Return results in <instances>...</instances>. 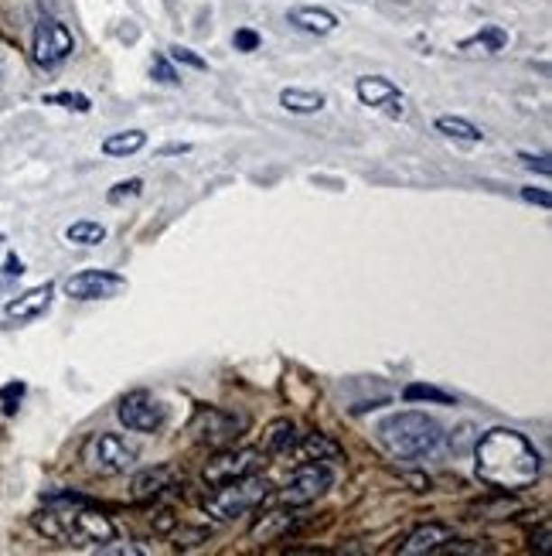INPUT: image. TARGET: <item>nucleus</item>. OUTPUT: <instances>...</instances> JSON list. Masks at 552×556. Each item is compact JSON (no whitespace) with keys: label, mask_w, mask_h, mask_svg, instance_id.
<instances>
[{"label":"nucleus","mask_w":552,"mask_h":556,"mask_svg":"<svg viewBox=\"0 0 552 556\" xmlns=\"http://www.w3.org/2000/svg\"><path fill=\"white\" fill-rule=\"evenodd\" d=\"M474 458L477 478L505 495L536 485L542 475V454L536 450V444L525 433L508 431V427H494L484 437L477 433Z\"/></svg>","instance_id":"nucleus-1"},{"label":"nucleus","mask_w":552,"mask_h":556,"mask_svg":"<svg viewBox=\"0 0 552 556\" xmlns=\"http://www.w3.org/2000/svg\"><path fill=\"white\" fill-rule=\"evenodd\" d=\"M379 437L396 458H429L444 444V427L419 410H402L379 423Z\"/></svg>","instance_id":"nucleus-2"},{"label":"nucleus","mask_w":552,"mask_h":556,"mask_svg":"<svg viewBox=\"0 0 552 556\" xmlns=\"http://www.w3.org/2000/svg\"><path fill=\"white\" fill-rule=\"evenodd\" d=\"M270 478H262V475H243V478L229 481V485H218L215 495L205 502V509L212 512L215 519H222V523H232V519H239L245 512L260 509L262 502L270 498Z\"/></svg>","instance_id":"nucleus-3"},{"label":"nucleus","mask_w":552,"mask_h":556,"mask_svg":"<svg viewBox=\"0 0 552 556\" xmlns=\"http://www.w3.org/2000/svg\"><path fill=\"white\" fill-rule=\"evenodd\" d=\"M82 461H86V468H89L92 475L109 478V475H123L126 468H133L137 450L130 448L123 437L103 431V433H92L89 440H86V448H82Z\"/></svg>","instance_id":"nucleus-4"},{"label":"nucleus","mask_w":552,"mask_h":556,"mask_svg":"<svg viewBox=\"0 0 552 556\" xmlns=\"http://www.w3.org/2000/svg\"><path fill=\"white\" fill-rule=\"evenodd\" d=\"M76 51V38L72 32L55 21V17H41L34 24V42H31V59L41 65V69H55L61 65L69 55Z\"/></svg>","instance_id":"nucleus-5"},{"label":"nucleus","mask_w":552,"mask_h":556,"mask_svg":"<svg viewBox=\"0 0 552 556\" xmlns=\"http://www.w3.org/2000/svg\"><path fill=\"white\" fill-rule=\"evenodd\" d=\"M331 485H335V471H331L324 461L300 464V468L290 475V481H287V488L280 492V502L290 505V509H300V505L317 502Z\"/></svg>","instance_id":"nucleus-6"},{"label":"nucleus","mask_w":552,"mask_h":556,"mask_svg":"<svg viewBox=\"0 0 552 556\" xmlns=\"http://www.w3.org/2000/svg\"><path fill=\"white\" fill-rule=\"evenodd\" d=\"M262 461H266V450H260V448L222 450V454H215L212 461L205 464L201 478H205L208 488H218V485H229V481L243 478V475H253Z\"/></svg>","instance_id":"nucleus-7"},{"label":"nucleus","mask_w":552,"mask_h":556,"mask_svg":"<svg viewBox=\"0 0 552 556\" xmlns=\"http://www.w3.org/2000/svg\"><path fill=\"white\" fill-rule=\"evenodd\" d=\"M126 291V277L109 273V270H82L65 280V294L72 301H106Z\"/></svg>","instance_id":"nucleus-8"},{"label":"nucleus","mask_w":552,"mask_h":556,"mask_svg":"<svg viewBox=\"0 0 552 556\" xmlns=\"http://www.w3.org/2000/svg\"><path fill=\"white\" fill-rule=\"evenodd\" d=\"M243 427H245V417L225 413V410H201L198 417H195V423H191L195 437H198L201 444H208V448H222V444L235 440Z\"/></svg>","instance_id":"nucleus-9"},{"label":"nucleus","mask_w":552,"mask_h":556,"mask_svg":"<svg viewBox=\"0 0 552 556\" xmlns=\"http://www.w3.org/2000/svg\"><path fill=\"white\" fill-rule=\"evenodd\" d=\"M354 93H358V99H362L365 107L382 109V113H389L392 120L406 116V99H402V93H399L396 82H389V79L362 76L358 82H354Z\"/></svg>","instance_id":"nucleus-10"},{"label":"nucleus","mask_w":552,"mask_h":556,"mask_svg":"<svg viewBox=\"0 0 552 556\" xmlns=\"http://www.w3.org/2000/svg\"><path fill=\"white\" fill-rule=\"evenodd\" d=\"M120 420L137 433H153L164 423V406L147 393H130L120 403Z\"/></svg>","instance_id":"nucleus-11"},{"label":"nucleus","mask_w":552,"mask_h":556,"mask_svg":"<svg viewBox=\"0 0 552 556\" xmlns=\"http://www.w3.org/2000/svg\"><path fill=\"white\" fill-rule=\"evenodd\" d=\"M446 542H454V529L444 523H427L413 529L406 542L399 546V553L402 556H419V553H437V550H444Z\"/></svg>","instance_id":"nucleus-12"},{"label":"nucleus","mask_w":552,"mask_h":556,"mask_svg":"<svg viewBox=\"0 0 552 556\" xmlns=\"http://www.w3.org/2000/svg\"><path fill=\"white\" fill-rule=\"evenodd\" d=\"M51 297H55V283H41V287H34V291H24L21 297L7 301L4 314H7L11 321H31V318L45 314L48 304H51Z\"/></svg>","instance_id":"nucleus-13"},{"label":"nucleus","mask_w":552,"mask_h":556,"mask_svg":"<svg viewBox=\"0 0 552 556\" xmlns=\"http://www.w3.org/2000/svg\"><path fill=\"white\" fill-rule=\"evenodd\" d=\"M290 24L307 34H331L337 28V17L327 7H293Z\"/></svg>","instance_id":"nucleus-14"},{"label":"nucleus","mask_w":552,"mask_h":556,"mask_svg":"<svg viewBox=\"0 0 552 556\" xmlns=\"http://www.w3.org/2000/svg\"><path fill=\"white\" fill-rule=\"evenodd\" d=\"M505 45H508V34L498 24H484L477 34L464 38L457 45V51H464V55H498Z\"/></svg>","instance_id":"nucleus-15"},{"label":"nucleus","mask_w":552,"mask_h":556,"mask_svg":"<svg viewBox=\"0 0 552 556\" xmlns=\"http://www.w3.org/2000/svg\"><path fill=\"white\" fill-rule=\"evenodd\" d=\"M290 533H297V515H287V512H270L262 515L260 523L253 525V540L256 542H276V540H287Z\"/></svg>","instance_id":"nucleus-16"},{"label":"nucleus","mask_w":552,"mask_h":556,"mask_svg":"<svg viewBox=\"0 0 552 556\" xmlns=\"http://www.w3.org/2000/svg\"><path fill=\"white\" fill-rule=\"evenodd\" d=\"M324 103H327L324 93H314V89H297V86H290V89H283V93H280V107L287 109V113H297V116L321 113Z\"/></svg>","instance_id":"nucleus-17"},{"label":"nucleus","mask_w":552,"mask_h":556,"mask_svg":"<svg viewBox=\"0 0 552 556\" xmlns=\"http://www.w3.org/2000/svg\"><path fill=\"white\" fill-rule=\"evenodd\" d=\"M170 478H174L170 468H147V471H140L137 478H133V485H130V488H133V498H140V502H143V498H157V495L170 485Z\"/></svg>","instance_id":"nucleus-18"},{"label":"nucleus","mask_w":552,"mask_h":556,"mask_svg":"<svg viewBox=\"0 0 552 556\" xmlns=\"http://www.w3.org/2000/svg\"><path fill=\"white\" fill-rule=\"evenodd\" d=\"M293 444H297V427H293V420H276V423H270L266 437H262V450H266V454H290Z\"/></svg>","instance_id":"nucleus-19"},{"label":"nucleus","mask_w":552,"mask_h":556,"mask_svg":"<svg viewBox=\"0 0 552 556\" xmlns=\"http://www.w3.org/2000/svg\"><path fill=\"white\" fill-rule=\"evenodd\" d=\"M143 144H147V134L143 130H126V134H109L103 140V154L106 157H130L143 151Z\"/></svg>","instance_id":"nucleus-20"},{"label":"nucleus","mask_w":552,"mask_h":556,"mask_svg":"<svg viewBox=\"0 0 552 556\" xmlns=\"http://www.w3.org/2000/svg\"><path fill=\"white\" fill-rule=\"evenodd\" d=\"M437 130L444 134V137H454L460 144H481V126H474L471 120H464V116H437Z\"/></svg>","instance_id":"nucleus-21"},{"label":"nucleus","mask_w":552,"mask_h":556,"mask_svg":"<svg viewBox=\"0 0 552 556\" xmlns=\"http://www.w3.org/2000/svg\"><path fill=\"white\" fill-rule=\"evenodd\" d=\"M304 454L310 461H341V458H345V450L337 448L327 433H307Z\"/></svg>","instance_id":"nucleus-22"},{"label":"nucleus","mask_w":552,"mask_h":556,"mask_svg":"<svg viewBox=\"0 0 552 556\" xmlns=\"http://www.w3.org/2000/svg\"><path fill=\"white\" fill-rule=\"evenodd\" d=\"M65 239H69L72 246H99V243L106 239V229H103L99 222L82 218V222H72V226L65 229Z\"/></svg>","instance_id":"nucleus-23"},{"label":"nucleus","mask_w":552,"mask_h":556,"mask_svg":"<svg viewBox=\"0 0 552 556\" xmlns=\"http://www.w3.org/2000/svg\"><path fill=\"white\" fill-rule=\"evenodd\" d=\"M402 400L406 403H440V406H454V396L444 393L437 386H423V383H409L402 389Z\"/></svg>","instance_id":"nucleus-24"},{"label":"nucleus","mask_w":552,"mask_h":556,"mask_svg":"<svg viewBox=\"0 0 552 556\" xmlns=\"http://www.w3.org/2000/svg\"><path fill=\"white\" fill-rule=\"evenodd\" d=\"M45 103H51V107L76 109V113H89L92 109L89 96H82V93H51V96H45Z\"/></svg>","instance_id":"nucleus-25"},{"label":"nucleus","mask_w":552,"mask_h":556,"mask_svg":"<svg viewBox=\"0 0 552 556\" xmlns=\"http://www.w3.org/2000/svg\"><path fill=\"white\" fill-rule=\"evenodd\" d=\"M140 191H143V181L140 178H130V181H120V185H113V191L106 195L109 205H120L126 199H137Z\"/></svg>","instance_id":"nucleus-26"},{"label":"nucleus","mask_w":552,"mask_h":556,"mask_svg":"<svg viewBox=\"0 0 552 556\" xmlns=\"http://www.w3.org/2000/svg\"><path fill=\"white\" fill-rule=\"evenodd\" d=\"M151 76L157 79V82H164V86H178V82H181V76L174 72V65H170L168 59H164V55H153Z\"/></svg>","instance_id":"nucleus-27"},{"label":"nucleus","mask_w":552,"mask_h":556,"mask_svg":"<svg viewBox=\"0 0 552 556\" xmlns=\"http://www.w3.org/2000/svg\"><path fill=\"white\" fill-rule=\"evenodd\" d=\"M170 59H174L178 65H188V69H198V72H201V69H208V62H205L201 55H195L191 48H181V45L170 48Z\"/></svg>","instance_id":"nucleus-28"},{"label":"nucleus","mask_w":552,"mask_h":556,"mask_svg":"<svg viewBox=\"0 0 552 556\" xmlns=\"http://www.w3.org/2000/svg\"><path fill=\"white\" fill-rule=\"evenodd\" d=\"M24 396V383H7V386L0 389V403H4V413H14L17 403Z\"/></svg>","instance_id":"nucleus-29"},{"label":"nucleus","mask_w":552,"mask_h":556,"mask_svg":"<svg viewBox=\"0 0 552 556\" xmlns=\"http://www.w3.org/2000/svg\"><path fill=\"white\" fill-rule=\"evenodd\" d=\"M232 45H235V51H256L260 48V34L253 32V28H239V32L232 34Z\"/></svg>","instance_id":"nucleus-30"},{"label":"nucleus","mask_w":552,"mask_h":556,"mask_svg":"<svg viewBox=\"0 0 552 556\" xmlns=\"http://www.w3.org/2000/svg\"><path fill=\"white\" fill-rule=\"evenodd\" d=\"M471 440H477V433H474V427H471V423H464V427H460L457 431V440H454V437H450V448L457 450H467L471 448Z\"/></svg>","instance_id":"nucleus-31"},{"label":"nucleus","mask_w":552,"mask_h":556,"mask_svg":"<svg viewBox=\"0 0 552 556\" xmlns=\"http://www.w3.org/2000/svg\"><path fill=\"white\" fill-rule=\"evenodd\" d=\"M519 161L525 164L529 171H538V174H549L552 164H549V157H536V154H519Z\"/></svg>","instance_id":"nucleus-32"},{"label":"nucleus","mask_w":552,"mask_h":556,"mask_svg":"<svg viewBox=\"0 0 552 556\" xmlns=\"http://www.w3.org/2000/svg\"><path fill=\"white\" fill-rule=\"evenodd\" d=\"M521 199H525V201H536L538 208H549V205H552L549 191H536V188H521Z\"/></svg>","instance_id":"nucleus-33"},{"label":"nucleus","mask_w":552,"mask_h":556,"mask_svg":"<svg viewBox=\"0 0 552 556\" xmlns=\"http://www.w3.org/2000/svg\"><path fill=\"white\" fill-rule=\"evenodd\" d=\"M549 546H552V533H549V525H542L536 536H532V550H538V553H549Z\"/></svg>","instance_id":"nucleus-34"},{"label":"nucleus","mask_w":552,"mask_h":556,"mask_svg":"<svg viewBox=\"0 0 552 556\" xmlns=\"http://www.w3.org/2000/svg\"><path fill=\"white\" fill-rule=\"evenodd\" d=\"M4 270H7V273H11V277H21V273H24V263H21V260H17V256H14V253H11V256H7V266H4Z\"/></svg>","instance_id":"nucleus-35"},{"label":"nucleus","mask_w":552,"mask_h":556,"mask_svg":"<svg viewBox=\"0 0 552 556\" xmlns=\"http://www.w3.org/2000/svg\"><path fill=\"white\" fill-rule=\"evenodd\" d=\"M184 151H191V147H188V144H170V147H164L161 154H184Z\"/></svg>","instance_id":"nucleus-36"},{"label":"nucleus","mask_w":552,"mask_h":556,"mask_svg":"<svg viewBox=\"0 0 552 556\" xmlns=\"http://www.w3.org/2000/svg\"><path fill=\"white\" fill-rule=\"evenodd\" d=\"M11 283H14V277L7 270H0V291H11Z\"/></svg>","instance_id":"nucleus-37"}]
</instances>
